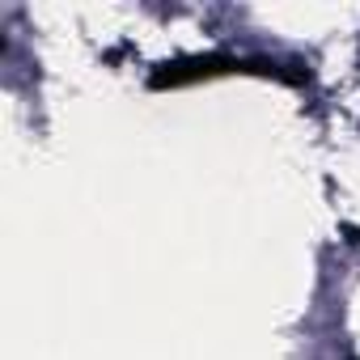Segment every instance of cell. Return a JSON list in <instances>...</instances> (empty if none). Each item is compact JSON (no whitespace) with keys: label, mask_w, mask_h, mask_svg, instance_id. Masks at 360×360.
Segmentation results:
<instances>
[{"label":"cell","mask_w":360,"mask_h":360,"mask_svg":"<svg viewBox=\"0 0 360 360\" xmlns=\"http://www.w3.org/2000/svg\"><path fill=\"white\" fill-rule=\"evenodd\" d=\"M229 72H259V77H276L284 85H301L309 77H292L284 72L276 60H238V56H195V60H174L161 64L148 77V89H178V85H191V81H212V77H229Z\"/></svg>","instance_id":"cell-1"},{"label":"cell","mask_w":360,"mask_h":360,"mask_svg":"<svg viewBox=\"0 0 360 360\" xmlns=\"http://www.w3.org/2000/svg\"><path fill=\"white\" fill-rule=\"evenodd\" d=\"M352 360H356V356H352Z\"/></svg>","instance_id":"cell-2"}]
</instances>
